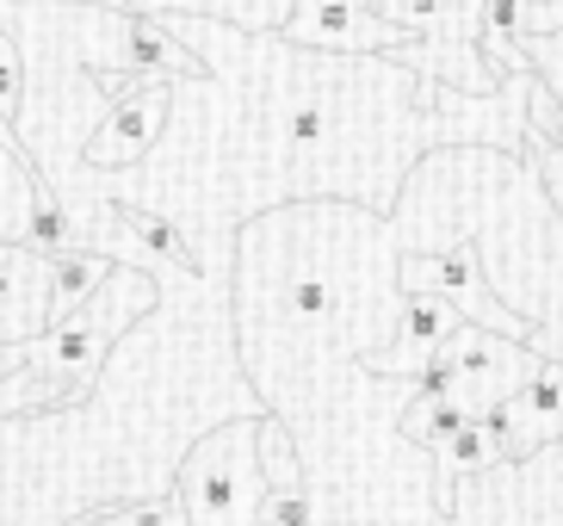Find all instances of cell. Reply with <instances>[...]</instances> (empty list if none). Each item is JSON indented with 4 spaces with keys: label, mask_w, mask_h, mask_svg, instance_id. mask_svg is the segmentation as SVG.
<instances>
[{
    "label": "cell",
    "mask_w": 563,
    "mask_h": 526,
    "mask_svg": "<svg viewBox=\"0 0 563 526\" xmlns=\"http://www.w3.org/2000/svg\"><path fill=\"white\" fill-rule=\"evenodd\" d=\"M397 280H402V292L446 297L452 310H459L464 322H477V329H496V335H508V341H532V316L496 304V292H489V280H483V254L471 242L409 248V254L397 261Z\"/></svg>",
    "instance_id": "obj_1"
},
{
    "label": "cell",
    "mask_w": 563,
    "mask_h": 526,
    "mask_svg": "<svg viewBox=\"0 0 563 526\" xmlns=\"http://www.w3.org/2000/svg\"><path fill=\"white\" fill-rule=\"evenodd\" d=\"M446 353H452V372H459V384H452V396H459L471 415H483V409H496L501 396H514L520 384L539 372V347H527V341H508V335H496V329H477V322H464L459 335L446 341Z\"/></svg>",
    "instance_id": "obj_2"
},
{
    "label": "cell",
    "mask_w": 563,
    "mask_h": 526,
    "mask_svg": "<svg viewBox=\"0 0 563 526\" xmlns=\"http://www.w3.org/2000/svg\"><path fill=\"white\" fill-rule=\"evenodd\" d=\"M483 421L496 428L508 464H527V459H539L545 446H563V365L539 360V372H532L514 396H501L496 409H483Z\"/></svg>",
    "instance_id": "obj_3"
},
{
    "label": "cell",
    "mask_w": 563,
    "mask_h": 526,
    "mask_svg": "<svg viewBox=\"0 0 563 526\" xmlns=\"http://www.w3.org/2000/svg\"><path fill=\"white\" fill-rule=\"evenodd\" d=\"M291 37L310 50H390V56L421 50L402 25L372 13V0H303V13L291 19Z\"/></svg>",
    "instance_id": "obj_4"
},
{
    "label": "cell",
    "mask_w": 563,
    "mask_h": 526,
    "mask_svg": "<svg viewBox=\"0 0 563 526\" xmlns=\"http://www.w3.org/2000/svg\"><path fill=\"white\" fill-rule=\"evenodd\" d=\"M167 87H174V81H162L155 94L118 99L112 124L93 136V162H136V155L150 149V136L162 131V118H167Z\"/></svg>",
    "instance_id": "obj_5"
},
{
    "label": "cell",
    "mask_w": 563,
    "mask_h": 526,
    "mask_svg": "<svg viewBox=\"0 0 563 526\" xmlns=\"http://www.w3.org/2000/svg\"><path fill=\"white\" fill-rule=\"evenodd\" d=\"M433 464H440V483H464V478H489V471H501L508 452H501L496 428H489L483 415H471L446 446H433Z\"/></svg>",
    "instance_id": "obj_6"
},
{
    "label": "cell",
    "mask_w": 563,
    "mask_h": 526,
    "mask_svg": "<svg viewBox=\"0 0 563 526\" xmlns=\"http://www.w3.org/2000/svg\"><path fill=\"white\" fill-rule=\"evenodd\" d=\"M261 464H273V490L261 502V526H310V495H303L298 464H291L279 434H273V452H261Z\"/></svg>",
    "instance_id": "obj_7"
},
{
    "label": "cell",
    "mask_w": 563,
    "mask_h": 526,
    "mask_svg": "<svg viewBox=\"0 0 563 526\" xmlns=\"http://www.w3.org/2000/svg\"><path fill=\"white\" fill-rule=\"evenodd\" d=\"M464 421H471V409H464L459 396H409V409L397 415V434L409 446H428L433 452V446H446Z\"/></svg>",
    "instance_id": "obj_8"
},
{
    "label": "cell",
    "mask_w": 563,
    "mask_h": 526,
    "mask_svg": "<svg viewBox=\"0 0 563 526\" xmlns=\"http://www.w3.org/2000/svg\"><path fill=\"white\" fill-rule=\"evenodd\" d=\"M112 217H118V223H131V230L143 235V242H150V248H162V254H174V261H180V266H192V248H186V235L174 230L167 217H150V211H136V205H124V198H112Z\"/></svg>",
    "instance_id": "obj_9"
},
{
    "label": "cell",
    "mask_w": 563,
    "mask_h": 526,
    "mask_svg": "<svg viewBox=\"0 0 563 526\" xmlns=\"http://www.w3.org/2000/svg\"><path fill=\"white\" fill-rule=\"evenodd\" d=\"M32 248H37V254H51V261H56V254H63V248H68L63 211H56L51 186L37 180V174H32Z\"/></svg>",
    "instance_id": "obj_10"
},
{
    "label": "cell",
    "mask_w": 563,
    "mask_h": 526,
    "mask_svg": "<svg viewBox=\"0 0 563 526\" xmlns=\"http://www.w3.org/2000/svg\"><path fill=\"white\" fill-rule=\"evenodd\" d=\"M100 273H106V261H93V254H56V297H63V310L87 304Z\"/></svg>",
    "instance_id": "obj_11"
},
{
    "label": "cell",
    "mask_w": 563,
    "mask_h": 526,
    "mask_svg": "<svg viewBox=\"0 0 563 526\" xmlns=\"http://www.w3.org/2000/svg\"><path fill=\"white\" fill-rule=\"evenodd\" d=\"M520 50H527V68H532V75H539V81H545L551 94L563 99V25H558V32H545V37H527Z\"/></svg>",
    "instance_id": "obj_12"
},
{
    "label": "cell",
    "mask_w": 563,
    "mask_h": 526,
    "mask_svg": "<svg viewBox=\"0 0 563 526\" xmlns=\"http://www.w3.org/2000/svg\"><path fill=\"white\" fill-rule=\"evenodd\" d=\"M329 131V112H322V99H298L291 106V124H285V143L291 149H316Z\"/></svg>",
    "instance_id": "obj_13"
},
{
    "label": "cell",
    "mask_w": 563,
    "mask_h": 526,
    "mask_svg": "<svg viewBox=\"0 0 563 526\" xmlns=\"http://www.w3.org/2000/svg\"><path fill=\"white\" fill-rule=\"evenodd\" d=\"M19 94H25V68H19L13 37L0 32V118H19Z\"/></svg>",
    "instance_id": "obj_14"
},
{
    "label": "cell",
    "mask_w": 563,
    "mask_h": 526,
    "mask_svg": "<svg viewBox=\"0 0 563 526\" xmlns=\"http://www.w3.org/2000/svg\"><path fill=\"white\" fill-rule=\"evenodd\" d=\"M527 155H532V167H539V180H545L551 211H558V223H563V149H551V143H532Z\"/></svg>",
    "instance_id": "obj_15"
},
{
    "label": "cell",
    "mask_w": 563,
    "mask_h": 526,
    "mask_svg": "<svg viewBox=\"0 0 563 526\" xmlns=\"http://www.w3.org/2000/svg\"><path fill=\"white\" fill-rule=\"evenodd\" d=\"M93 526H180V508H174V502H143V508L100 514Z\"/></svg>",
    "instance_id": "obj_16"
},
{
    "label": "cell",
    "mask_w": 563,
    "mask_h": 526,
    "mask_svg": "<svg viewBox=\"0 0 563 526\" xmlns=\"http://www.w3.org/2000/svg\"><path fill=\"white\" fill-rule=\"evenodd\" d=\"M291 310H298V316H322V310H329V285H322V280H298V285H291Z\"/></svg>",
    "instance_id": "obj_17"
},
{
    "label": "cell",
    "mask_w": 563,
    "mask_h": 526,
    "mask_svg": "<svg viewBox=\"0 0 563 526\" xmlns=\"http://www.w3.org/2000/svg\"><path fill=\"white\" fill-rule=\"evenodd\" d=\"M93 341H100V335L87 329V316H81L75 329H63V341H56V353H63V365H75V360H87V353H93Z\"/></svg>",
    "instance_id": "obj_18"
},
{
    "label": "cell",
    "mask_w": 563,
    "mask_h": 526,
    "mask_svg": "<svg viewBox=\"0 0 563 526\" xmlns=\"http://www.w3.org/2000/svg\"><path fill=\"white\" fill-rule=\"evenodd\" d=\"M100 7H118V0H100Z\"/></svg>",
    "instance_id": "obj_19"
},
{
    "label": "cell",
    "mask_w": 563,
    "mask_h": 526,
    "mask_svg": "<svg viewBox=\"0 0 563 526\" xmlns=\"http://www.w3.org/2000/svg\"><path fill=\"white\" fill-rule=\"evenodd\" d=\"M7 365H13V360H0V372H7Z\"/></svg>",
    "instance_id": "obj_20"
}]
</instances>
